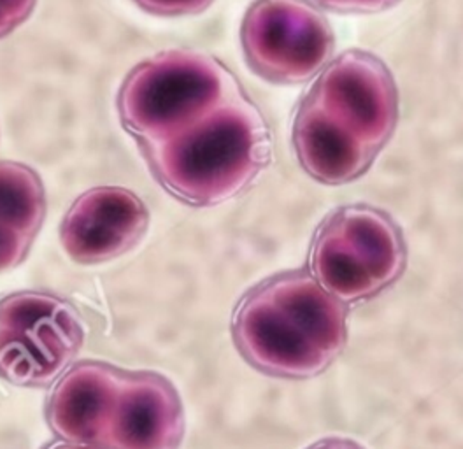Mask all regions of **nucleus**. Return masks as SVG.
<instances>
[{"label":"nucleus","mask_w":463,"mask_h":449,"mask_svg":"<svg viewBox=\"0 0 463 449\" xmlns=\"http://www.w3.org/2000/svg\"><path fill=\"white\" fill-rule=\"evenodd\" d=\"M232 336L241 355L261 372L313 377L346 346V308L311 274L281 272L242 297Z\"/></svg>","instance_id":"nucleus-1"},{"label":"nucleus","mask_w":463,"mask_h":449,"mask_svg":"<svg viewBox=\"0 0 463 449\" xmlns=\"http://www.w3.org/2000/svg\"><path fill=\"white\" fill-rule=\"evenodd\" d=\"M137 144L160 185L194 205L241 194L270 162L267 121L244 91L169 138Z\"/></svg>","instance_id":"nucleus-2"},{"label":"nucleus","mask_w":463,"mask_h":449,"mask_svg":"<svg viewBox=\"0 0 463 449\" xmlns=\"http://www.w3.org/2000/svg\"><path fill=\"white\" fill-rule=\"evenodd\" d=\"M242 91L213 56L173 50L141 62L118 93L123 127L137 140L169 138Z\"/></svg>","instance_id":"nucleus-3"},{"label":"nucleus","mask_w":463,"mask_h":449,"mask_svg":"<svg viewBox=\"0 0 463 449\" xmlns=\"http://www.w3.org/2000/svg\"><path fill=\"white\" fill-rule=\"evenodd\" d=\"M309 262L313 278L335 299L365 301L404 272V235L384 211L345 205L319 226Z\"/></svg>","instance_id":"nucleus-4"},{"label":"nucleus","mask_w":463,"mask_h":449,"mask_svg":"<svg viewBox=\"0 0 463 449\" xmlns=\"http://www.w3.org/2000/svg\"><path fill=\"white\" fill-rule=\"evenodd\" d=\"M85 327L78 310L50 293L0 299V377L16 387L55 383L78 357Z\"/></svg>","instance_id":"nucleus-5"},{"label":"nucleus","mask_w":463,"mask_h":449,"mask_svg":"<svg viewBox=\"0 0 463 449\" xmlns=\"http://www.w3.org/2000/svg\"><path fill=\"white\" fill-rule=\"evenodd\" d=\"M250 67L267 81H309L334 52V32L307 0H255L241 28Z\"/></svg>","instance_id":"nucleus-6"},{"label":"nucleus","mask_w":463,"mask_h":449,"mask_svg":"<svg viewBox=\"0 0 463 449\" xmlns=\"http://www.w3.org/2000/svg\"><path fill=\"white\" fill-rule=\"evenodd\" d=\"M306 97L376 151L397 127L395 80L383 60L362 50L337 56Z\"/></svg>","instance_id":"nucleus-7"},{"label":"nucleus","mask_w":463,"mask_h":449,"mask_svg":"<svg viewBox=\"0 0 463 449\" xmlns=\"http://www.w3.org/2000/svg\"><path fill=\"white\" fill-rule=\"evenodd\" d=\"M149 215L130 190L100 186L80 196L65 215L60 241L78 263H100L132 250L146 234Z\"/></svg>","instance_id":"nucleus-8"},{"label":"nucleus","mask_w":463,"mask_h":449,"mask_svg":"<svg viewBox=\"0 0 463 449\" xmlns=\"http://www.w3.org/2000/svg\"><path fill=\"white\" fill-rule=\"evenodd\" d=\"M184 411L173 383L156 372H125L100 449H177Z\"/></svg>","instance_id":"nucleus-9"},{"label":"nucleus","mask_w":463,"mask_h":449,"mask_svg":"<svg viewBox=\"0 0 463 449\" xmlns=\"http://www.w3.org/2000/svg\"><path fill=\"white\" fill-rule=\"evenodd\" d=\"M123 370L100 362H81L61 379L48 404V423L71 444L97 446L115 407Z\"/></svg>","instance_id":"nucleus-10"},{"label":"nucleus","mask_w":463,"mask_h":449,"mask_svg":"<svg viewBox=\"0 0 463 449\" xmlns=\"http://www.w3.org/2000/svg\"><path fill=\"white\" fill-rule=\"evenodd\" d=\"M293 146L300 166L325 185L356 179L379 153L307 97L293 121Z\"/></svg>","instance_id":"nucleus-11"},{"label":"nucleus","mask_w":463,"mask_h":449,"mask_svg":"<svg viewBox=\"0 0 463 449\" xmlns=\"http://www.w3.org/2000/svg\"><path fill=\"white\" fill-rule=\"evenodd\" d=\"M46 215L41 177L16 162H0V224L35 237Z\"/></svg>","instance_id":"nucleus-12"},{"label":"nucleus","mask_w":463,"mask_h":449,"mask_svg":"<svg viewBox=\"0 0 463 449\" xmlns=\"http://www.w3.org/2000/svg\"><path fill=\"white\" fill-rule=\"evenodd\" d=\"M33 239L0 224V274L18 267L29 254Z\"/></svg>","instance_id":"nucleus-13"},{"label":"nucleus","mask_w":463,"mask_h":449,"mask_svg":"<svg viewBox=\"0 0 463 449\" xmlns=\"http://www.w3.org/2000/svg\"><path fill=\"white\" fill-rule=\"evenodd\" d=\"M136 4L153 14L181 16L201 13L213 4V0H136Z\"/></svg>","instance_id":"nucleus-14"},{"label":"nucleus","mask_w":463,"mask_h":449,"mask_svg":"<svg viewBox=\"0 0 463 449\" xmlns=\"http://www.w3.org/2000/svg\"><path fill=\"white\" fill-rule=\"evenodd\" d=\"M35 0H0V37L27 22Z\"/></svg>","instance_id":"nucleus-15"},{"label":"nucleus","mask_w":463,"mask_h":449,"mask_svg":"<svg viewBox=\"0 0 463 449\" xmlns=\"http://www.w3.org/2000/svg\"><path fill=\"white\" fill-rule=\"evenodd\" d=\"M319 5L341 13H377L395 5L399 0H315Z\"/></svg>","instance_id":"nucleus-16"},{"label":"nucleus","mask_w":463,"mask_h":449,"mask_svg":"<svg viewBox=\"0 0 463 449\" xmlns=\"http://www.w3.org/2000/svg\"><path fill=\"white\" fill-rule=\"evenodd\" d=\"M307 449H364L358 446L354 441L351 439H343V437H330V439H323L315 443L313 446Z\"/></svg>","instance_id":"nucleus-17"},{"label":"nucleus","mask_w":463,"mask_h":449,"mask_svg":"<svg viewBox=\"0 0 463 449\" xmlns=\"http://www.w3.org/2000/svg\"><path fill=\"white\" fill-rule=\"evenodd\" d=\"M50 449H100L97 448V446H83V444H71V443H67V444H57V446H53V448Z\"/></svg>","instance_id":"nucleus-18"}]
</instances>
